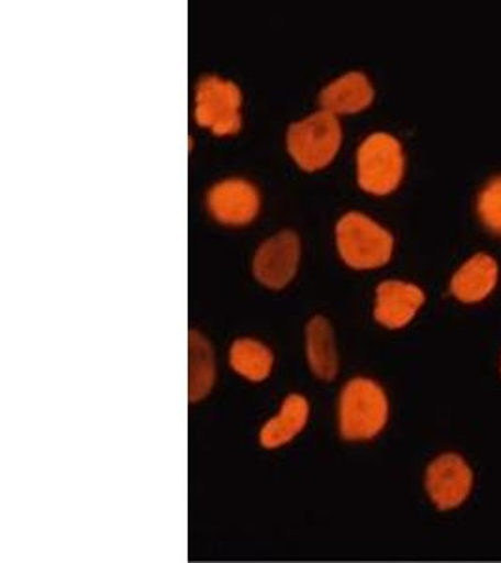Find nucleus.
Wrapping results in <instances>:
<instances>
[{"label": "nucleus", "instance_id": "0eeeda50", "mask_svg": "<svg viewBox=\"0 0 501 563\" xmlns=\"http://www.w3.org/2000/svg\"><path fill=\"white\" fill-rule=\"evenodd\" d=\"M301 257V244L293 231H280L267 239L254 257V275L270 289H282L293 280Z\"/></svg>", "mask_w": 501, "mask_h": 563}, {"label": "nucleus", "instance_id": "9d476101", "mask_svg": "<svg viewBox=\"0 0 501 563\" xmlns=\"http://www.w3.org/2000/svg\"><path fill=\"white\" fill-rule=\"evenodd\" d=\"M310 417V404L299 393H291L283 398L277 416L270 417L259 429L257 440L267 451H277L293 442L302 430L307 429Z\"/></svg>", "mask_w": 501, "mask_h": 563}, {"label": "nucleus", "instance_id": "2eb2a0df", "mask_svg": "<svg viewBox=\"0 0 501 563\" xmlns=\"http://www.w3.org/2000/svg\"><path fill=\"white\" fill-rule=\"evenodd\" d=\"M230 365L241 378L248 379L252 384H259L269 378L275 358L269 347L261 344L259 340L238 339L233 342L230 350Z\"/></svg>", "mask_w": 501, "mask_h": 563}, {"label": "nucleus", "instance_id": "20e7f679", "mask_svg": "<svg viewBox=\"0 0 501 563\" xmlns=\"http://www.w3.org/2000/svg\"><path fill=\"white\" fill-rule=\"evenodd\" d=\"M404 177V153L394 135L376 132L357 151V180L376 196L391 194Z\"/></svg>", "mask_w": 501, "mask_h": 563}, {"label": "nucleus", "instance_id": "ddd939ff", "mask_svg": "<svg viewBox=\"0 0 501 563\" xmlns=\"http://www.w3.org/2000/svg\"><path fill=\"white\" fill-rule=\"evenodd\" d=\"M307 357L310 371L322 382H333L338 374V353L333 327L322 316H315L307 327Z\"/></svg>", "mask_w": 501, "mask_h": 563}, {"label": "nucleus", "instance_id": "39448f33", "mask_svg": "<svg viewBox=\"0 0 501 563\" xmlns=\"http://www.w3.org/2000/svg\"><path fill=\"white\" fill-rule=\"evenodd\" d=\"M241 103L243 95L233 81L219 76L203 77L196 90V121L212 134H237L243 124Z\"/></svg>", "mask_w": 501, "mask_h": 563}, {"label": "nucleus", "instance_id": "1a4fd4ad", "mask_svg": "<svg viewBox=\"0 0 501 563\" xmlns=\"http://www.w3.org/2000/svg\"><path fill=\"white\" fill-rule=\"evenodd\" d=\"M423 289L402 280H387L376 289V308L374 316L381 325L400 329L408 325L423 307Z\"/></svg>", "mask_w": 501, "mask_h": 563}, {"label": "nucleus", "instance_id": "dca6fc26", "mask_svg": "<svg viewBox=\"0 0 501 563\" xmlns=\"http://www.w3.org/2000/svg\"><path fill=\"white\" fill-rule=\"evenodd\" d=\"M477 211L482 224L501 235V175L482 188L477 201Z\"/></svg>", "mask_w": 501, "mask_h": 563}, {"label": "nucleus", "instance_id": "6e6552de", "mask_svg": "<svg viewBox=\"0 0 501 563\" xmlns=\"http://www.w3.org/2000/svg\"><path fill=\"white\" fill-rule=\"evenodd\" d=\"M207 206L222 224L245 225L259 212V194L248 180H220L207 196Z\"/></svg>", "mask_w": 501, "mask_h": 563}, {"label": "nucleus", "instance_id": "f8f14e48", "mask_svg": "<svg viewBox=\"0 0 501 563\" xmlns=\"http://www.w3.org/2000/svg\"><path fill=\"white\" fill-rule=\"evenodd\" d=\"M498 282V263L489 254H476L464 263L450 280V291L463 302L482 301Z\"/></svg>", "mask_w": 501, "mask_h": 563}, {"label": "nucleus", "instance_id": "7ed1b4c3", "mask_svg": "<svg viewBox=\"0 0 501 563\" xmlns=\"http://www.w3.org/2000/svg\"><path fill=\"white\" fill-rule=\"evenodd\" d=\"M342 143L341 122L329 111H318L288 130V151L304 172H318L329 166Z\"/></svg>", "mask_w": 501, "mask_h": 563}, {"label": "nucleus", "instance_id": "f03ea898", "mask_svg": "<svg viewBox=\"0 0 501 563\" xmlns=\"http://www.w3.org/2000/svg\"><path fill=\"white\" fill-rule=\"evenodd\" d=\"M336 244L349 267L376 269L391 260L394 239L367 214L347 212L336 224Z\"/></svg>", "mask_w": 501, "mask_h": 563}, {"label": "nucleus", "instance_id": "9b49d317", "mask_svg": "<svg viewBox=\"0 0 501 563\" xmlns=\"http://www.w3.org/2000/svg\"><path fill=\"white\" fill-rule=\"evenodd\" d=\"M374 100V87L363 71H349L334 79L320 95L323 111L349 115L367 109Z\"/></svg>", "mask_w": 501, "mask_h": 563}, {"label": "nucleus", "instance_id": "f257e3e1", "mask_svg": "<svg viewBox=\"0 0 501 563\" xmlns=\"http://www.w3.org/2000/svg\"><path fill=\"white\" fill-rule=\"evenodd\" d=\"M389 400L370 378L349 379L338 400V432L346 442H368L386 429Z\"/></svg>", "mask_w": 501, "mask_h": 563}, {"label": "nucleus", "instance_id": "423d86ee", "mask_svg": "<svg viewBox=\"0 0 501 563\" xmlns=\"http://www.w3.org/2000/svg\"><path fill=\"white\" fill-rule=\"evenodd\" d=\"M424 487L432 504L442 509H457L468 499L474 487V472L457 453H445L431 462L424 475Z\"/></svg>", "mask_w": 501, "mask_h": 563}, {"label": "nucleus", "instance_id": "4468645a", "mask_svg": "<svg viewBox=\"0 0 501 563\" xmlns=\"http://www.w3.org/2000/svg\"><path fill=\"white\" fill-rule=\"evenodd\" d=\"M216 379L214 353L203 334L190 331L188 339V398L200 402L211 393Z\"/></svg>", "mask_w": 501, "mask_h": 563}]
</instances>
